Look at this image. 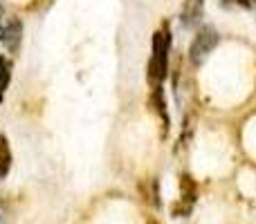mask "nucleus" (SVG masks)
Instances as JSON below:
<instances>
[{
  "instance_id": "6",
  "label": "nucleus",
  "mask_w": 256,
  "mask_h": 224,
  "mask_svg": "<svg viewBox=\"0 0 256 224\" xmlns=\"http://www.w3.org/2000/svg\"><path fill=\"white\" fill-rule=\"evenodd\" d=\"M9 171H12V148L7 137L0 135V180H4Z\"/></svg>"
},
{
  "instance_id": "9",
  "label": "nucleus",
  "mask_w": 256,
  "mask_h": 224,
  "mask_svg": "<svg viewBox=\"0 0 256 224\" xmlns=\"http://www.w3.org/2000/svg\"><path fill=\"white\" fill-rule=\"evenodd\" d=\"M240 4H243V7H254L256 4V0H238Z\"/></svg>"
},
{
  "instance_id": "2",
  "label": "nucleus",
  "mask_w": 256,
  "mask_h": 224,
  "mask_svg": "<svg viewBox=\"0 0 256 224\" xmlns=\"http://www.w3.org/2000/svg\"><path fill=\"white\" fill-rule=\"evenodd\" d=\"M218 45V34L214 27L204 25L198 29V34H196L194 43H191L189 47V61L194 63V65H202L204 58L212 54V49Z\"/></svg>"
},
{
  "instance_id": "1",
  "label": "nucleus",
  "mask_w": 256,
  "mask_h": 224,
  "mask_svg": "<svg viewBox=\"0 0 256 224\" xmlns=\"http://www.w3.org/2000/svg\"><path fill=\"white\" fill-rule=\"evenodd\" d=\"M168 45H171V36H168V29L155 31L153 34V56L148 61V83L153 88H160L162 81L166 79L168 72Z\"/></svg>"
},
{
  "instance_id": "8",
  "label": "nucleus",
  "mask_w": 256,
  "mask_h": 224,
  "mask_svg": "<svg viewBox=\"0 0 256 224\" xmlns=\"http://www.w3.org/2000/svg\"><path fill=\"white\" fill-rule=\"evenodd\" d=\"M9 83H12V61L0 56V101L4 99V92H7Z\"/></svg>"
},
{
  "instance_id": "4",
  "label": "nucleus",
  "mask_w": 256,
  "mask_h": 224,
  "mask_svg": "<svg viewBox=\"0 0 256 224\" xmlns=\"http://www.w3.org/2000/svg\"><path fill=\"white\" fill-rule=\"evenodd\" d=\"M202 9H204L202 0H184V7H182V25L184 27L198 25L200 18H202Z\"/></svg>"
},
{
  "instance_id": "3",
  "label": "nucleus",
  "mask_w": 256,
  "mask_h": 224,
  "mask_svg": "<svg viewBox=\"0 0 256 224\" xmlns=\"http://www.w3.org/2000/svg\"><path fill=\"white\" fill-rule=\"evenodd\" d=\"M0 40H2V45L7 47V52L16 54L22 43V22L18 20V18H12V20L7 22V27L2 29Z\"/></svg>"
},
{
  "instance_id": "7",
  "label": "nucleus",
  "mask_w": 256,
  "mask_h": 224,
  "mask_svg": "<svg viewBox=\"0 0 256 224\" xmlns=\"http://www.w3.org/2000/svg\"><path fill=\"white\" fill-rule=\"evenodd\" d=\"M150 106L153 110L162 117V123H164V130L168 128V112H166V103H164V92L162 88H153V94H150Z\"/></svg>"
},
{
  "instance_id": "5",
  "label": "nucleus",
  "mask_w": 256,
  "mask_h": 224,
  "mask_svg": "<svg viewBox=\"0 0 256 224\" xmlns=\"http://www.w3.org/2000/svg\"><path fill=\"white\" fill-rule=\"evenodd\" d=\"M180 198H182V204L184 207H194V202H196V198H198V189H196V182L191 180L189 175H182L180 177Z\"/></svg>"
}]
</instances>
